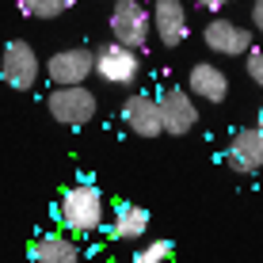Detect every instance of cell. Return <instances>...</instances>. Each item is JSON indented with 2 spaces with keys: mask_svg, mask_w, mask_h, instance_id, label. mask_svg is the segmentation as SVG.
<instances>
[{
  "mask_svg": "<svg viewBox=\"0 0 263 263\" xmlns=\"http://www.w3.org/2000/svg\"><path fill=\"white\" fill-rule=\"evenodd\" d=\"M157 103H160V122H164V134L183 138V134L195 130L198 107H195L191 92H183V88H164V92L157 96Z\"/></svg>",
  "mask_w": 263,
  "mask_h": 263,
  "instance_id": "52a82bcc",
  "label": "cell"
},
{
  "mask_svg": "<svg viewBox=\"0 0 263 263\" xmlns=\"http://www.w3.org/2000/svg\"><path fill=\"white\" fill-rule=\"evenodd\" d=\"M259 134H263V111H259Z\"/></svg>",
  "mask_w": 263,
  "mask_h": 263,
  "instance_id": "ffe728a7",
  "label": "cell"
},
{
  "mask_svg": "<svg viewBox=\"0 0 263 263\" xmlns=\"http://www.w3.org/2000/svg\"><path fill=\"white\" fill-rule=\"evenodd\" d=\"M122 122H126V130L138 134V138H160V134H164L157 96H145V92L126 96V103H122Z\"/></svg>",
  "mask_w": 263,
  "mask_h": 263,
  "instance_id": "9c48e42d",
  "label": "cell"
},
{
  "mask_svg": "<svg viewBox=\"0 0 263 263\" xmlns=\"http://www.w3.org/2000/svg\"><path fill=\"white\" fill-rule=\"evenodd\" d=\"M46 72H50V84H58V88L84 84V80L96 72V50H84V46L58 50V53L46 61Z\"/></svg>",
  "mask_w": 263,
  "mask_h": 263,
  "instance_id": "8992f818",
  "label": "cell"
},
{
  "mask_svg": "<svg viewBox=\"0 0 263 263\" xmlns=\"http://www.w3.org/2000/svg\"><path fill=\"white\" fill-rule=\"evenodd\" d=\"M198 8H206V12H221L225 4H233V0H195Z\"/></svg>",
  "mask_w": 263,
  "mask_h": 263,
  "instance_id": "d6986e66",
  "label": "cell"
},
{
  "mask_svg": "<svg viewBox=\"0 0 263 263\" xmlns=\"http://www.w3.org/2000/svg\"><path fill=\"white\" fill-rule=\"evenodd\" d=\"M172 259V240H149L145 248L134 252V263H168Z\"/></svg>",
  "mask_w": 263,
  "mask_h": 263,
  "instance_id": "2e32d148",
  "label": "cell"
},
{
  "mask_svg": "<svg viewBox=\"0 0 263 263\" xmlns=\"http://www.w3.org/2000/svg\"><path fill=\"white\" fill-rule=\"evenodd\" d=\"M20 4V12L34 15V20H53V15H61L72 0H15Z\"/></svg>",
  "mask_w": 263,
  "mask_h": 263,
  "instance_id": "9a60e30c",
  "label": "cell"
},
{
  "mask_svg": "<svg viewBox=\"0 0 263 263\" xmlns=\"http://www.w3.org/2000/svg\"><path fill=\"white\" fill-rule=\"evenodd\" d=\"M103 191L96 183H72L61 191V202H58V217L69 233L84 237V233H96L103 225Z\"/></svg>",
  "mask_w": 263,
  "mask_h": 263,
  "instance_id": "6da1fadb",
  "label": "cell"
},
{
  "mask_svg": "<svg viewBox=\"0 0 263 263\" xmlns=\"http://www.w3.org/2000/svg\"><path fill=\"white\" fill-rule=\"evenodd\" d=\"M202 42H206V50L221 53V58H244L252 50V31L217 15V20H210L202 27Z\"/></svg>",
  "mask_w": 263,
  "mask_h": 263,
  "instance_id": "ba28073f",
  "label": "cell"
},
{
  "mask_svg": "<svg viewBox=\"0 0 263 263\" xmlns=\"http://www.w3.org/2000/svg\"><path fill=\"white\" fill-rule=\"evenodd\" d=\"M149 27H153V15L145 12L141 0H119L111 12V34L115 42H122V46L130 50H141L145 39H149Z\"/></svg>",
  "mask_w": 263,
  "mask_h": 263,
  "instance_id": "5b68a950",
  "label": "cell"
},
{
  "mask_svg": "<svg viewBox=\"0 0 263 263\" xmlns=\"http://www.w3.org/2000/svg\"><path fill=\"white\" fill-rule=\"evenodd\" d=\"M96 72L115 88H130L141 72V58H138V50H130V46L111 39L107 46L96 50Z\"/></svg>",
  "mask_w": 263,
  "mask_h": 263,
  "instance_id": "277c9868",
  "label": "cell"
},
{
  "mask_svg": "<svg viewBox=\"0 0 263 263\" xmlns=\"http://www.w3.org/2000/svg\"><path fill=\"white\" fill-rule=\"evenodd\" d=\"M0 77H4L8 88H20V92H27V88L39 84L42 61H39V53H34L31 42H23V39H12V42H8V46H4V58H0Z\"/></svg>",
  "mask_w": 263,
  "mask_h": 263,
  "instance_id": "3957f363",
  "label": "cell"
},
{
  "mask_svg": "<svg viewBox=\"0 0 263 263\" xmlns=\"http://www.w3.org/2000/svg\"><path fill=\"white\" fill-rule=\"evenodd\" d=\"M153 31L164 46H179L187 39V8L179 0H157L153 4Z\"/></svg>",
  "mask_w": 263,
  "mask_h": 263,
  "instance_id": "8fae6325",
  "label": "cell"
},
{
  "mask_svg": "<svg viewBox=\"0 0 263 263\" xmlns=\"http://www.w3.org/2000/svg\"><path fill=\"white\" fill-rule=\"evenodd\" d=\"M187 92L206 99V103H221V99L229 96V77H225L214 61H198V65H191V72H187Z\"/></svg>",
  "mask_w": 263,
  "mask_h": 263,
  "instance_id": "7c38bea8",
  "label": "cell"
},
{
  "mask_svg": "<svg viewBox=\"0 0 263 263\" xmlns=\"http://www.w3.org/2000/svg\"><path fill=\"white\" fill-rule=\"evenodd\" d=\"M252 27L263 34V0H256V4H252Z\"/></svg>",
  "mask_w": 263,
  "mask_h": 263,
  "instance_id": "ac0fdd59",
  "label": "cell"
},
{
  "mask_svg": "<svg viewBox=\"0 0 263 263\" xmlns=\"http://www.w3.org/2000/svg\"><path fill=\"white\" fill-rule=\"evenodd\" d=\"M53 122L69 126V130H77V126H88L96 119L99 103H96V92H88L84 84H72V88H53L50 99H46Z\"/></svg>",
  "mask_w": 263,
  "mask_h": 263,
  "instance_id": "7a4b0ae2",
  "label": "cell"
},
{
  "mask_svg": "<svg viewBox=\"0 0 263 263\" xmlns=\"http://www.w3.org/2000/svg\"><path fill=\"white\" fill-rule=\"evenodd\" d=\"M145 229H149V214H145V206H134V202L115 206V225H111L115 240H141Z\"/></svg>",
  "mask_w": 263,
  "mask_h": 263,
  "instance_id": "5bb4252c",
  "label": "cell"
},
{
  "mask_svg": "<svg viewBox=\"0 0 263 263\" xmlns=\"http://www.w3.org/2000/svg\"><path fill=\"white\" fill-rule=\"evenodd\" d=\"M31 263H80V248L61 233H42L31 244Z\"/></svg>",
  "mask_w": 263,
  "mask_h": 263,
  "instance_id": "4fadbf2b",
  "label": "cell"
},
{
  "mask_svg": "<svg viewBox=\"0 0 263 263\" xmlns=\"http://www.w3.org/2000/svg\"><path fill=\"white\" fill-rule=\"evenodd\" d=\"M225 164L233 172H244V176H252V172L263 168V134L259 126H244L229 138V149H225Z\"/></svg>",
  "mask_w": 263,
  "mask_h": 263,
  "instance_id": "30bf717a",
  "label": "cell"
},
{
  "mask_svg": "<svg viewBox=\"0 0 263 263\" xmlns=\"http://www.w3.org/2000/svg\"><path fill=\"white\" fill-rule=\"evenodd\" d=\"M244 58H248L244 65H248V77H252V84H256V88H263V50H248Z\"/></svg>",
  "mask_w": 263,
  "mask_h": 263,
  "instance_id": "e0dca14e",
  "label": "cell"
}]
</instances>
